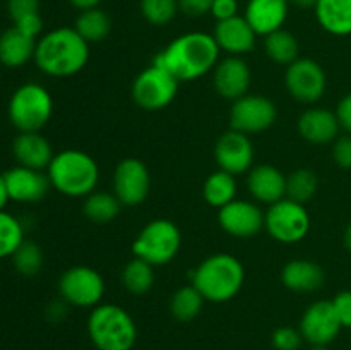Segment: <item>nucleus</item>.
<instances>
[{"instance_id":"423d86ee","label":"nucleus","mask_w":351,"mask_h":350,"mask_svg":"<svg viewBox=\"0 0 351 350\" xmlns=\"http://www.w3.org/2000/svg\"><path fill=\"white\" fill-rule=\"evenodd\" d=\"M53 113V98L45 86L26 82L14 89L7 105L10 124L19 132H40Z\"/></svg>"},{"instance_id":"bb28decb","label":"nucleus","mask_w":351,"mask_h":350,"mask_svg":"<svg viewBox=\"0 0 351 350\" xmlns=\"http://www.w3.org/2000/svg\"><path fill=\"white\" fill-rule=\"evenodd\" d=\"M74 30L88 43H98V41H103L110 34L112 21H110V16L105 10L95 7V9L81 10V14L75 19Z\"/></svg>"},{"instance_id":"58836bf2","label":"nucleus","mask_w":351,"mask_h":350,"mask_svg":"<svg viewBox=\"0 0 351 350\" xmlns=\"http://www.w3.org/2000/svg\"><path fill=\"white\" fill-rule=\"evenodd\" d=\"M332 305L336 309L343 328L351 329V290H343L332 299Z\"/></svg>"},{"instance_id":"cd10ccee","label":"nucleus","mask_w":351,"mask_h":350,"mask_svg":"<svg viewBox=\"0 0 351 350\" xmlns=\"http://www.w3.org/2000/svg\"><path fill=\"white\" fill-rule=\"evenodd\" d=\"M204 199L215 208L221 209L228 202L235 199L237 194V180L235 175L228 174L225 170H218L215 174L209 175L204 182V189H202Z\"/></svg>"},{"instance_id":"2f4dec72","label":"nucleus","mask_w":351,"mask_h":350,"mask_svg":"<svg viewBox=\"0 0 351 350\" xmlns=\"http://www.w3.org/2000/svg\"><path fill=\"white\" fill-rule=\"evenodd\" d=\"M122 281L123 287L130 292V294H146L151 290L154 283V271L149 263H146L141 257H134L130 263L122 271Z\"/></svg>"},{"instance_id":"2eb2a0df","label":"nucleus","mask_w":351,"mask_h":350,"mask_svg":"<svg viewBox=\"0 0 351 350\" xmlns=\"http://www.w3.org/2000/svg\"><path fill=\"white\" fill-rule=\"evenodd\" d=\"M3 180H5L9 199L16 202L41 201L47 196L48 189L51 187L48 175H45L41 170L23 167V165H16L3 172Z\"/></svg>"},{"instance_id":"20e7f679","label":"nucleus","mask_w":351,"mask_h":350,"mask_svg":"<svg viewBox=\"0 0 351 350\" xmlns=\"http://www.w3.org/2000/svg\"><path fill=\"white\" fill-rule=\"evenodd\" d=\"M51 187L60 194L81 198L95 192L99 180V168L88 153L65 150L53 156L47 168Z\"/></svg>"},{"instance_id":"0eeeda50","label":"nucleus","mask_w":351,"mask_h":350,"mask_svg":"<svg viewBox=\"0 0 351 350\" xmlns=\"http://www.w3.org/2000/svg\"><path fill=\"white\" fill-rule=\"evenodd\" d=\"M182 235L178 226L170 220H153L147 223L137 239L134 240L132 250L136 257H141L151 266H161L175 259L180 250Z\"/></svg>"},{"instance_id":"e433bc0d","label":"nucleus","mask_w":351,"mask_h":350,"mask_svg":"<svg viewBox=\"0 0 351 350\" xmlns=\"http://www.w3.org/2000/svg\"><path fill=\"white\" fill-rule=\"evenodd\" d=\"M271 342L276 350H298L304 342V336H302L300 329L291 328V326H281V328L274 329Z\"/></svg>"},{"instance_id":"39448f33","label":"nucleus","mask_w":351,"mask_h":350,"mask_svg":"<svg viewBox=\"0 0 351 350\" xmlns=\"http://www.w3.org/2000/svg\"><path fill=\"white\" fill-rule=\"evenodd\" d=\"M88 335L96 350H132L137 342V326L123 307L103 304L89 314Z\"/></svg>"},{"instance_id":"dca6fc26","label":"nucleus","mask_w":351,"mask_h":350,"mask_svg":"<svg viewBox=\"0 0 351 350\" xmlns=\"http://www.w3.org/2000/svg\"><path fill=\"white\" fill-rule=\"evenodd\" d=\"M215 158L219 168L232 175L243 174L252 167L254 148L249 136L239 130H228L215 146Z\"/></svg>"},{"instance_id":"aec40b11","label":"nucleus","mask_w":351,"mask_h":350,"mask_svg":"<svg viewBox=\"0 0 351 350\" xmlns=\"http://www.w3.org/2000/svg\"><path fill=\"white\" fill-rule=\"evenodd\" d=\"M288 0H249L243 17L256 34L267 36L283 27L288 17Z\"/></svg>"},{"instance_id":"49530a36","label":"nucleus","mask_w":351,"mask_h":350,"mask_svg":"<svg viewBox=\"0 0 351 350\" xmlns=\"http://www.w3.org/2000/svg\"><path fill=\"white\" fill-rule=\"evenodd\" d=\"M288 3H293L295 7H300V9H314L317 0H288Z\"/></svg>"},{"instance_id":"6ab92c4d","label":"nucleus","mask_w":351,"mask_h":350,"mask_svg":"<svg viewBox=\"0 0 351 350\" xmlns=\"http://www.w3.org/2000/svg\"><path fill=\"white\" fill-rule=\"evenodd\" d=\"M250 86V69L245 60L230 55L215 69V89L226 100H239L247 95Z\"/></svg>"},{"instance_id":"9d476101","label":"nucleus","mask_w":351,"mask_h":350,"mask_svg":"<svg viewBox=\"0 0 351 350\" xmlns=\"http://www.w3.org/2000/svg\"><path fill=\"white\" fill-rule=\"evenodd\" d=\"M62 301L75 307H96L105 294L101 275L89 266L69 268L58 281Z\"/></svg>"},{"instance_id":"473e14b6","label":"nucleus","mask_w":351,"mask_h":350,"mask_svg":"<svg viewBox=\"0 0 351 350\" xmlns=\"http://www.w3.org/2000/svg\"><path fill=\"white\" fill-rule=\"evenodd\" d=\"M24 240L26 239H24L23 223L12 213L2 209L0 211V259L12 257V254Z\"/></svg>"},{"instance_id":"7ed1b4c3","label":"nucleus","mask_w":351,"mask_h":350,"mask_svg":"<svg viewBox=\"0 0 351 350\" xmlns=\"http://www.w3.org/2000/svg\"><path fill=\"white\" fill-rule=\"evenodd\" d=\"M245 281L243 264L235 256L226 253L206 257L192 271V285L209 302H228L235 297Z\"/></svg>"},{"instance_id":"f3484780","label":"nucleus","mask_w":351,"mask_h":350,"mask_svg":"<svg viewBox=\"0 0 351 350\" xmlns=\"http://www.w3.org/2000/svg\"><path fill=\"white\" fill-rule=\"evenodd\" d=\"M219 225L233 237H252L264 226V215L254 202L233 199L219 209Z\"/></svg>"},{"instance_id":"393cba45","label":"nucleus","mask_w":351,"mask_h":350,"mask_svg":"<svg viewBox=\"0 0 351 350\" xmlns=\"http://www.w3.org/2000/svg\"><path fill=\"white\" fill-rule=\"evenodd\" d=\"M281 281L293 292H315L324 285L326 273L314 261L295 259L283 268Z\"/></svg>"},{"instance_id":"79ce46f5","label":"nucleus","mask_w":351,"mask_h":350,"mask_svg":"<svg viewBox=\"0 0 351 350\" xmlns=\"http://www.w3.org/2000/svg\"><path fill=\"white\" fill-rule=\"evenodd\" d=\"M211 16L216 21H225L239 16V2L237 0H213Z\"/></svg>"},{"instance_id":"6e6552de","label":"nucleus","mask_w":351,"mask_h":350,"mask_svg":"<svg viewBox=\"0 0 351 350\" xmlns=\"http://www.w3.org/2000/svg\"><path fill=\"white\" fill-rule=\"evenodd\" d=\"M264 226L278 242L297 244L308 233L311 216L304 205L285 198L271 205L264 215Z\"/></svg>"},{"instance_id":"c9c22d12","label":"nucleus","mask_w":351,"mask_h":350,"mask_svg":"<svg viewBox=\"0 0 351 350\" xmlns=\"http://www.w3.org/2000/svg\"><path fill=\"white\" fill-rule=\"evenodd\" d=\"M178 0H141V12L149 24L165 26L177 16Z\"/></svg>"},{"instance_id":"72a5a7b5","label":"nucleus","mask_w":351,"mask_h":350,"mask_svg":"<svg viewBox=\"0 0 351 350\" xmlns=\"http://www.w3.org/2000/svg\"><path fill=\"white\" fill-rule=\"evenodd\" d=\"M317 192V177L308 168H300L290 174L287 178V198L295 202H305L311 201Z\"/></svg>"},{"instance_id":"4be33fe9","label":"nucleus","mask_w":351,"mask_h":350,"mask_svg":"<svg viewBox=\"0 0 351 350\" xmlns=\"http://www.w3.org/2000/svg\"><path fill=\"white\" fill-rule=\"evenodd\" d=\"M339 120L336 112L326 108H311L298 119V132L304 139L314 144H328L338 139Z\"/></svg>"},{"instance_id":"de8ad7c7","label":"nucleus","mask_w":351,"mask_h":350,"mask_svg":"<svg viewBox=\"0 0 351 350\" xmlns=\"http://www.w3.org/2000/svg\"><path fill=\"white\" fill-rule=\"evenodd\" d=\"M345 247L348 249V253L351 254V223L346 226L345 230Z\"/></svg>"},{"instance_id":"1a4fd4ad","label":"nucleus","mask_w":351,"mask_h":350,"mask_svg":"<svg viewBox=\"0 0 351 350\" xmlns=\"http://www.w3.org/2000/svg\"><path fill=\"white\" fill-rule=\"evenodd\" d=\"M177 89V79L167 69L153 64L134 79L132 98L141 108L156 112L173 102Z\"/></svg>"},{"instance_id":"c03bdc74","label":"nucleus","mask_w":351,"mask_h":350,"mask_svg":"<svg viewBox=\"0 0 351 350\" xmlns=\"http://www.w3.org/2000/svg\"><path fill=\"white\" fill-rule=\"evenodd\" d=\"M72 3V7L79 10H88V9H95V7L99 5L101 0H69Z\"/></svg>"},{"instance_id":"f257e3e1","label":"nucleus","mask_w":351,"mask_h":350,"mask_svg":"<svg viewBox=\"0 0 351 350\" xmlns=\"http://www.w3.org/2000/svg\"><path fill=\"white\" fill-rule=\"evenodd\" d=\"M219 47L215 36L201 31L180 34L154 58L178 82L195 81L218 65Z\"/></svg>"},{"instance_id":"412c9836","label":"nucleus","mask_w":351,"mask_h":350,"mask_svg":"<svg viewBox=\"0 0 351 350\" xmlns=\"http://www.w3.org/2000/svg\"><path fill=\"white\" fill-rule=\"evenodd\" d=\"M12 154L17 165L43 170L53 160V150L40 132H19L12 143Z\"/></svg>"},{"instance_id":"c756f323","label":"nucleus","mask_w":351,"mask_h":350,"mask_svg":"<svg viewBox=\"0 0 351 350\" xmlns=\"http://www.w3.org/2000/svg\"><path fill=\"white\" fill-rule=\"evenodd\" d=\"M206 299L202 297L201 292L194 287H182L173 294L170 301V311L175 319L178 321H192L199 316Z\"/></svg>"},{"instance_id":"09e8293b","label":"nucleus","mask_w":351,"mask_h":350,"mask_svg":"<svg viewBox=\"0 0 351 350\" xmlns=\"http://www.w3.org/2000/svg\"><path fill=\"white\" fill-rule=\"evenodd\" d=\"M308 350H329L328 345H311V349Z\"/></svg>"},{"instance_id":"a19ab883","label":"nucleus","mask_w":351,"mask_h":350,"mask_svg":"<svg viewBox=\"0 0 351 350\" xmlns=\"http://www.w3.org/2000/svg\"><path fill=\"white\" fill-rule=\"evenodd\" d=\"M213 0H178V10L189 17H201L211 14Z\"/></svg>"},{"instance_id":"7c9ffc66","label":"nucleus","mask_w":351,"mask_h":350,"mask_svg":"<svg viewBox=\"0 0 351 350\" xmlns=\"http://www.w3.org/2000/svg\"><path fill=\"white\" fill-rule=\"evenodd\" d=\"M122 202L115 194L108 192H91L84 202V213L91 222L108 223L119 216Z\"/></svg>"},{"instance_id":"f8f14e48","label":"nucleus","mask_w":351,"mask_h":350,"mask_svg":"<svg viewBox=\"0 0 351 350\" xmlns=\"http://www.w3.org/2000/svg\"><path fill=\"white\" fill-rule=\"evenodd\" d=\"M276 120V106L266 96L245 95L235 100L230 112L233 130L243 134H256L267 130Z\"/></svg>"},{"instance_id":"4468645a","label":"nucleus","mask_w":351,"mask_h":350,"mask_svg":"<svg viewBox=\"0 0 351 350\" xmlns=\"http://www.w3.org/2000/svg\"><path fill=\"white\" fill-rule=\"evenodd\" d=\"M332 301H317L307 307L300 319V333L311 345H329L341 331Z\"/></svg>"},{"instance_id":"a878e982","label":"nucleus","mask_w":351,"mask_h":350,"mask_svg":"<svg viewBox=\"0 0 351 350\" xmlns=\"http://www.w3.org/2000/svg\"><path fill=\"white\" fill-rule=\"evenodd\" d=\"M314 12L317 23L329 34H351V0H317Z\"/></svg>"},{"instance_id":"b1692460","label":"nucleus","mask_w":351,"mask_h":350,"mask_svg":"<svg viewBox=\"0 0 351 350\" xmlns=\"http://www.w3.org/2000/svg\"><path fill=\"white\" fill-rule=\"evenodd\" d=\"M36 38L10 26L0 34V64L9 69H19L34 58Z\"/></svg>"},{"instance_id":"ddd939ff","label":"nucleus","mask_w":351,"mask_h":350,"mask_svg":"<svg viewBox=\"0 0 351 350\" xmlns=\"http://www.w3.org/2000/svg\"><path fill=\"white\" fill-rule=\"evenodd\" d=\"M151 177L146 165L137 158L120 161L113 174V189L122 206H137L149 194Z\"/></svg>"},{"instance_id":"f03ea898","label":"nucleus","mask_w":351,"mask_h":350,"mask_svg":"<svg viewBox=\"0 0 351 350\" xmlns=\"http://www.w3.org/2000/svg\"><path fill=\"white\" fill-rule=\"evenodd\" d=\"M89 58V43L74 27H57L36 41L34 64L51 78H67L84 69Z\"/></svg>"},{"instance_id":"ea45409f","label":"nucleus","mask_w":351,"mask_h":350,"mask_svg":"<svg viewBox=\"0 0 351 350\" xmlns=\"http://www.w3.org/2000/svg\"><path fill=\"white\" fill-rule=\"evenodd\" d=\"M332 156H335L338 167L351 168V134L336 139L335 148H332Z\"/></svg>"},{"instance_id":"a211bd4d","label":"nucleus","mask_w":351,"mask_h":350,"mask_svg":"<svg viewBox=\"0 0 351 350\" xmlns=\"http://www.w3.org/2000/svg\"><path fill=\"white\" fill-rule=\"evenodd\" d=\"M213 36H215L219 50H225L230 55L240 57V55L254 50L257 34L252 30V26L247 23L245 17L235 16L225 21H218Z\"/></svg>"},{"instance_id":"c85d7f7f","label":"nucleus","mask_w":351,"mask_h":350,"mask_svg":"<svg viewBox=\"0 0 351 350\" xmlns=\"http://www.w3.org/2000/svg\"><path fill=\"white\" fill-rule=\"evenodd\" d=\"M264 48H266V54L271 60L283 65L293 64L298 58V50H300L297 38L283 27L267 34L266 40H264Z\"/></svg>"},{"instance_id":"a18cd8bd","label":"nucleus","mask_w":351,"mask_h":350,"mask_svg":"<svg viewBox=\"0 0 351 350\" xmlns=\"http://www.w3.org/2000/svg\"><path fill=\"white\" fill-rule=\"evenodd\" d=\"M9 194H7V187H5V180H3V174H0V211L5 209L7 202H9Z\"/></svg>"},{"instance_id":"4c0bfd02","label":"nucleus","mask_w":351,"mask_h":350,"mask_svg":"<svg viewBox=\"0 0 351 350\" xmlns=\"http://www.w3.org/2000/svg\"><path fill=\"white\" fill-rule=\"evenodd\" d=\"M7 12L12 23H17L24 17L40 14V0H7Z\"/></svg>"},{"instance_id":"5701e85b","label":"nucleus","mask_w":351,"mask_h":350,"mask_svg":"<svg viewBox=\"0 0 351 350\" xmlns=\"http://www.w3.org/2000/svg\"><path fill=\"white\" fill-rule=\"evenodd\" d=\"M249 191L257 201L274 205L287 196V177L273 165H259L249 174Z\"/></svg>"},{"instance_id":"37998d69","label":"nucleus","mask_w":351,"mask_h":350,"mask_svg":"<svg viewBox=\"0 0 351 350\" xmlns=\"http://www.w3.org/2000/svg\"><path fill=\"white\" fill-rule=\"evenodd\" d=\"M336 117H338L341 129H345L346 132L351 134V93H348L346 96H343L341 102L338 103Z\"/></svg>"},{"instance_id":"f704fd0d","label":"nucleus","mask_w":351,"mask_h":350,"mask_svg":"<svg viewBox=\"0 0 351 350\" xmlns=\"http://www.w3.org/2000/svg\"><path fill=\"white\" fill-rule=\"evenodd\" d=\"M12 264L23 277H34L43 268V250L33 240H24L12 254Z\"/></svg>"},{"instance_id":"9b49d317","label":"nucleus","mask_w":351,"mask_h":350,"mask_svg":"<svg viewBox=\"0 0 351 350\" xmlns=\"http://www.w3.org/2000/svg\"><path fill=\"white\" fill-rule=\"evenodd\" d=\"M285 84L290 95L302 103H315L324 96L328 79L321 65L312 58H297L288 65Z\"/></svg>"}]
</instances>
